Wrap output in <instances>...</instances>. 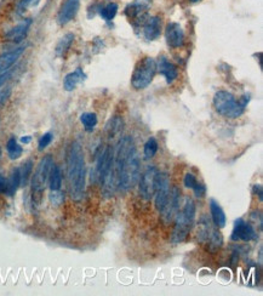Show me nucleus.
<instances>
[{"mask_svg":"<svg viewBox=\"0 0 263 296\" xmlns=\"http://www.w3.org/2000/svg\"><path fill=\"white\" fill-rule=\"evenodd\" d=\"M33 169V162L31 159H28L27 162L23 163L22 166L18 167L20 170V179H21V186H26L30 181L31 174H32Z\"/></svg>","mask_w":263,"mask_h":296,"instance_id":"27","label":"nucleus"},{"mask_svg":"<svg viewBox=\"0 0 263 296\" xmlns=\"http://www.w3.org/2000/svg\"><path fill=\"white\" fill-rule=\"evenodd\" d=\"M161 21L159 17H151L143 23V35L147 40H155L160 35Z\"/></svg>","mask_w":263,"mask_h":296,"instance_id":"15","label":"nucleus"},{"mask_svg":"<svg viewBox=\"0 0 263 296\" xmlns=\"http://www.w3.org/2000/svg\"><path fill=\"white\" fill-rule=\"evenodd\" d=\"M49 186L51 191H59L62 186V171L61 167L57 165H52L49 176Z\"/></svg>","mask_w":263,"mask_h":296,"instance_id":"21","label":"nucleus"},{"mask_svg":"<svg viewBox=\"0 0 263 296\" xmlns=\"http://www.w3.org/2000/svg\"><path fill=\"white\" fill-rule=\"evenodd\" d=\"M79 7H80V1H79V0H66V2H64L61 9H60L59 16H57V22H59L61 26L71 22L72 19L76 17V15L78 14Z\"/></svg>","mask_w":263,"mask_h":296,"instance_id":"12","label":"nucleus"},{"mask_svg":"<svg viewBox=\"0 0 263 296\" xmlns=\"http://www.w3.org/2000/svg\"><path fill=\"white\" fill-rule=\"evenodd\" d=\"M156 152H158V142H156V140L154 137L148 138V141L144 143V158L146 159H152L156 154Z\"/></svg>","mask_w":263,"mask_h":296,"instance_id":"28","label":"nucleus"},{"mask_svg":"<svg viewBox=\"0 0 263 296\" xmlns=\"http://www.w3.org/2000/svg\"><path fill=\"white\" fill-rule=\"evenodd\" d=\"M31 23H32V19L30 18L21 22L18 26H16L15 28H13L10 32H8V34H6V39L11 41H15V43H18V41L23 40V38L27 35Z\"/></svg>","mask_w":263,"mask_h":296,"instance_id":"18","label":"nucleus"},{"mask_svg":"<svg viewBox=\"0 0 263 296\" xmlns=\"http://www.w3.org/2000/svg\"><path fill=\"white\" fill-rule=\"evenodd\" d=\"M67 177L69 183V193L74 201L84 198L86 187L85 158L81 145L74 141L71 145L67 157Z\"/></svg>","mask_w":263,"mask_h":296,"instance_id":"2","label":"nucleus"},{"mask_svg":"<svg viewBox=\"0 0 263 296\" xmlns=\"http://www.w3.org/2000/svg\"><path fill=\"white\" fill-rule=\"evenodd\" d=\"M117 12L118 5L114 4V2H110V4H108L107 6H105L101 10V16H102V18L106 19V21H112L115 17V15H117Z\"/></svg>","mask_w":263,"mask_h":296,"instance_id":"29","label":"nucleus"},{"mask_svg":"<svg viewBox=\"0 0 263 296\" xmlns=\"http://www.w3.org/2000/svg\"><path fill=\"white\" fill-rule=\"evenodd\" d=\"M169 196H170V179H169L168 172L158 171L153 197L154 201H155V208L159 213H161L166 206Z\"/></svg>","mask_w":263,"mask_h":296,"instance_id":"7","label":"nucleus"},{"mask_svg":"<svg viewBox=\"0 0 263 296\" xmlns=\"http://www.w3.org/2000/svg\"><path fill=\"white\" fill-rule=\"evenodd\" d=\"M209 243L212 250L218 249V247L222 245V243H223V237H222V234L216 230V228H214V230H212L211 235H210Z\"/></svg>","mask_w":263,"mask_h":296,"instance_id":"30","label":"nucleus"},{"mask_svg":"<svg viewBox=\"0 0 263 296\" xmlns=\"http://www.w3.org/2000/svg\"><path fill=\"white\" fill-rule=\"evenodd\" d=\"M10 94H11V90L9 89V87L0 90V106L4 104V102H5L6 99H8V97L10 96Z\"/></svg>","mask_w":263,"mask_h":296,"instance_id":"34","label":"nucleus"},{"mask_svg":"<svg viewBox=\"0 0 263 296\" xmlns=\"http://www.w3.org/2000/svg\"><path fill=\"white\" fill-rule=\"evenodd\" d=\"M74 41V34L68 33L63 36V38L60 39V41L56 45V55L57 56H64L67 51L71 49L72 44Z\"/></svg>","mask_w":263,"mask_h":296,"instance_id":"23","label":"nucleus"},{"mask_svg":"<svg viewBox=\"0 0 263 296\" xmlns=\"http://www.w3.org/2000/svg\"><path fill=\"white\" fill-rule=\"evenodd\" d=\"M114 165L118 175V188L123 192L134 188L139 179V158L132 137L125 136L114 150Z\"/></svg>","mask_w":263,"mask_h":296,"instance_id":"1","label":"nucleus"},{"mask_svg":"<svg viewBox=\"0 0 263 296\" xmlns=\"http://www.w3.org/2000/svg\"><path fill=\"white\" fill-rule=\"evenodd\" d=\"M31 141H32V137H31V136H25V137H21V143H25V145L30 143Z\"/></svg>","mask_w":263,"mask_h":296,"instance_id":"38","label":"nucleus"},{"mask_svg":"<svg viewBox=\"0 0 263 296\" xmlns=\"http://www.w3.org/2000/svg\"><path fill=\"white\" fill-rule=\"evenodd\" d=\"M180 204H181V191L178 187H173L172 191L170 192V196H169V200L168 203H166V206L160 213L164 222L170 223L171 221L176 217L178 210H180Z\"/></svg>","mask_w":263,"mask_h":296,"instance_id":"10","label":"nucleus"},{"mask_svg":"<svg viewBox=\"0 0 263 296\" xmlns=\"http://www.w3.org/2000/svg\"><path fill=\"white\" fill-rule=\"evenodd\" d=\"M183 183H185V186L187 187V188L193 189L195 197H198V198H202V197L206 194V187H205V184L200 183L197 180V177L193 174H190V172L186 174L185 179H183Z\"/></svg>","mask_w":263,"mask_h":296,"instance_id":"19","label":"nucleus"},{"mask_svg":"<svg viewBox=\"0 0 263 296\" xmlns=\"http://www.w3.org/2000/svg\"><path fill=\"white\" fill-rule=\"evenodd\" d=\"M52 138H54V135L51 132H46L40 137L39 143H38V149L39 150H44L50 143L52 142Z\"/></svg>","mask_w":263,"mask_h":296,"instance_id":"32","label":"nucleus"},{"mask_svg":"<svg viewBox=\"0 0 263 296\" xmlns=\"http://www.w3.org/2000/svg\"><path fill=\"white\" fill-rule=\"evenodd\" d=\"M165 39L169 46L176 49L180 48L185 43V33L182 27L176 22H171L165 28Z\"/></svg>","mask_w":263,"mask_h":296,"instance_id":"11","label":"nucleus"},{"mask_svg":"<svg viewBox=\"0 0 263 296\" xmlns=\"http://www.w3.org/2000/svg\"><path fill=\"white\" fill-rule=\"evenodd\" d=\"M210 211H211V218L212 223L216 226L217 228H223L227 223L226 214H224L223 209L219 205L218 201L216 199L211 198L210 199Z\"/></svg>","mask_w":263,"mask_h":296,"instance_id":"16","label":"nucleus"},{"mask_svg":"<svg viewBox=\"0 0 263 296\" xmlns=\"http://www.w3.org/2000/svg\"><path fill=\"white\" fill-rule=\"evenodd\" d=\"M21 186V179H20V170L18 167L14 169L13 174H11L10 179L8 180V191H6V196L13 197Z\"/></svg>","mask_w":263,"mask_h":296,"instance_id":"24","label":"nucleus"},{"mask_svg":"<svg viewBox=\"0 0 263 296\" xmlns=\"http://www.w3.org/2000/svg\"><path fill=\"white\" fill-rule=\"evenodd\" d=\"M86 79V74L81 68H77L74 72L69 73L64 77L63 87L67 91H73L80 82H83Z\"/></svg>","mask_w":263,"mask_h":296,"instance_id":"17","label":"nucleus"},{"mask_svg":"<svg viewBox=\"0 0 263 296\" xmlns=\"http://www.w3.org/2000/svg\"><path fill=\"white\" fill-rule=\"evenodd\" d=\"M253 193H257L260 197V200L262 201V186L261 184H255L253 186Z\"/></svg>","mask_w":263,"mask_h":296,"instance_id":"37","label":"nucleus"},{"mask_svg":"<svg viewBox=\"0 0 263 296\" xmlns=\"http://www.w3.org/2000/svg\"><path fill=\"white\" fill-rule=\"evenodd\" d=\"M156 69H159V73L165 78L168 84H172L176 80V78L178 77V72L176 66L172 65L171 62H169V61L166 60V57H160L159 63L156 65Z\"/></svg>","mask_w":263,"mask_h":296,"instance_id":"14","label":"nucleus"},{"mask_svg":"<svg viewBox=\"0 0 263 296\" xmlns=\"http://www.w3.org/2000/svg\"><path fill=\"white\" fill-rule=\"evenodd\" d=\"M52 165H54V159H52L51 155H45L40 160L37 169H35L34 175L32 176V182H31V184H32V197L33 201L35 204H39L42 201L43 193H44L47 181H49Z\"/></svg>","mask_w":263,"mask_h":296,"instance_id":"5","label":"nucleus"},{"mask_svg":"<svg viewBox=\"0 0 263 296\" xmlns=\"http://www.w3.org/2000/svg\"><path fill=\"white\" fill-rule=\"evenodd\" d=\"M6 150H8V155L11 160H16L22 155L23 148L18 145L15 137H11L6 143Z\"/></svg>","mask_w":263,"mask_h":296,"instance_id":"25","label":"nucleus"},{"mask_svg":"<svg viewBox=\"0 0 263 296\" xmlns=\"http://www.w3.org/2000/svg\"><path fill=\"white\" fill-rule=\"evenodd\" d=\"M39 1L40 0H22V1L20 2L18 10H20V11H25V10H27L28 7L35 6V5L39 4Z\"/></svg>","mask_w":263,"mask_h":296,"instance_id":"33","label":"nucleus"},{"mask_svg":"<svg viewBox=\"0 0 263 296\" xmlns=\"http://www.w3.org/2000/svg\"><path fill=\"white\" fill-rule=\"evenodd\" d=\"M80 121L83 124L84 129L89 132L93 130L97 125V115L95 113H84L81 114L80 116Z\"/></svg>","mask_w":263,"mask_h":296,"instance_id":"26","label":"nucleus"},{"mask_svg":"<svg viewBox=\"0 0 263 296\" xmlns=\"http://www.w3.org/2000/svg\"><path fill=\"white\" fill-rule=\"evenodd\" d=\"M8 191V179L0 175V193H6Z\"/></svg>","mask_w":263,"mask_h":296,"instance_id":"35","label":"nucleus"},{"mask_svg":"<svg viewBox=\"0 0 263 296\" xmlns=\"http://www.w3.org/2000/svg\"><path fill=\"white\" fill-rule=\"evenodd\" d=\"M214 228L211 227V222L206 216H202L198 223V239L200 242H209Z\"/></svg>","mask_w":263,"mask_h":296,"instance_id":"20","label":"nucleus"},{"mask_svg":"<svg viewBox=\"0 0 263 296\" xmlns=\"http://www.w3.org/2000/svg\"><path fill=\"white\" fill-rule=\"evenodd\" d=\"M11 77V73L6 72V73H3V74H0V87L3 86L4 84H5L6 82L9 80V78Z\"/></svg>","mask_w":263,"mask_h":296,"instance_id":"36","label":"nucleus"},{"mask_svg":"<svg viewBox=\"0 0 263 296\" xmlns=\"http://www.w3.org/2000/svg\"><path fill=\"white\" fill-rule=\"evenodd\" d=\"M25 49V46H21V48L15 49V50L13 51H9V52L0 56V74L6 73L13 67L14 63H15L16 61L20 58V56L23 53Z\"/></svg>","mask_w":263,"mask_h":296,"instance_id":"13","label":"nucleus"},{"mask_svg":"<svg viewBox=\"0 0 263 296\" xmlns=\"http://www.w3.org/2000/svg\"><path fill=\"white\" fill-rule=\"evenodd\" d=\"M156 175H158V170L153 165L147 167L146 171L142 174L139 180V194L144 200H151L153 198Z\"/></svg>","mask_w":263,"mask_h":296,"instance_id":"9","label":"nucleus"},{"mask_svg":"<svg viewBox=\"0 0 263 296\" xmlns=\"http://www.w3.org/2000/svg\"><path fill=\"white\" fill-rule=\"evenodd\" d=\"M49 199L52 205L59 206L64 201V193L61 192V189H59V191H51V193L49 194Z\"/></svg>","mask_w":263,"mask_h":296,"instance_id":"31","label":"nucleus"},{"mask_svg":"<svg viewBox=\"0 0 263 296\" xmlns=\"http://www.w3.org/2000/svg\"><path fill=\"white\" fill-rule=\"evenodd\" d=\"M231 239L234 240V242H238V240L251 242V240L257 239V233H256L255 228L250 222L245 221L244 218H236L234 221Z\"/></svg>","mask_w":263,"mask_h":296,"instance_id":"8","label":"nucleus"},{"mask_svg":"<svg viewBox=\"0 0 263 296\" xmlns=\"http://www.w3.org/2000/svg\"><path fill=\"white\" fill-rule=\"evenodd\" d=\"M123 125H124L123 119L119 116H114L113 119H110L106 125V132H107L108 138H114L115 136L119 135L123 131Z\"/></svg>","mask_w":263,"mask_h":296,"instance_id":"22","label":"nucleus"},{"mask_svg":"<svg viewBox=\"0 0 263 296\" xmlns=\"http://www.w3.org/2000/svg\"><path fill=\"white\" fill-rule=\"evenodd\" d=\"M195 214H197V208H195L194 200L187 198L182 211L177 213L175 217V227L170 237L172 244H180L185 242L195 222Z\"/></svg>","mask_w":263,"mask_h":296,"instance_id":"3","label":"nucleus"},{"mask_svg":"<svg viewBox=\"0 0 263 296\" xmlns=\"http://www.w3.org/2000/svg\"><path fill=\"white\" fill-rule=\"evenodd\" d=\"M248 102V96H243L236 99L233 94L228 91L216 92L214 97V106L218 114L226 118H238L245 111V107Z\"/></svg>","mask_w":263,"mask_h":296,"instance_id":"4","label":"nucleus"},{"mask_svg":"<svg viewBox=\"0 0 263 296\" xmlns=\"http://www.w3.org/2000/svg\"><path fill=\"white\" fill-rule=\"evenodd\" d=\"M156 73V62L152 57H143L137 62L131 77V85L134 89H146L152 82Z\"/></svg>","mask_w":263,"mask_h":296,"instance_id":"6","label":"nucleus"},{"mask_svg":"<svg viewBox=\"0 0 263 296\" xmlns=\"http://www.w3.org/2000/svg\"><path fill=\"white\" fill-rule=\"evenodd\" d=\"M190 1H193V2H195V1H199V0H190Z\"/></svg>","mask_w":263,"mask_h":296,"instance_id":"39","label":"nucleus"}]
</instances>
